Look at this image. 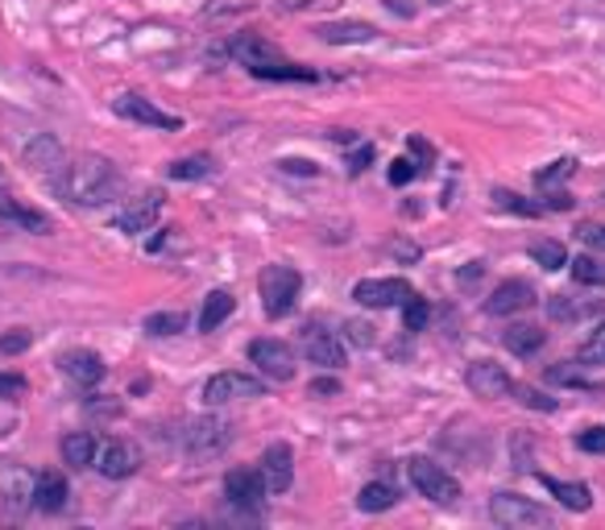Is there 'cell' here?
<instances>
[{"instance_id": "obj_12", "label": "cell", "mask_w": 605, "mask_h": 530, "mask_svg": "<svg viewBox=\"0 0 605 530\" xmlns=\"http://www.w3.org/2000/svg\"><path fill=\"white\" fill-rule=\"evenodd\" d=\"M225 497L241 510H262L265 502V476L253 469H232L225 476Z\"/></svg>"}, {"instance_id": "obj_2", "label": "cell", "mask_w": 605, "mask_h": 530, "mask_svg": "<svg viewBox=\"0 0 605 530\" xmlns=\"http://www.w3.org/2000/svg\"><path fill=\"white\" fill-rule=\"evenodd\" d=\"M299 290H302V278L299 269H290V265H265L262 274H258V295H262V307L270 320L290 315Z\"/></svg>"}, {"instance_id": "obj_14", "label": "cell", "mask_w": 605, "mask_h": 530, "mask_svg": "<svg viewBox=\"0 0 605 530\" xmlns=\"http://www.w3.org/2000/svg\"><path fill=\"white\" fill-rule=\"evenodd\" d=\"M262 476H265V489L286 493L290 481H295V452L290 443H270L262 452Z\"/></svg>"}, {"instance_id": "obj_33", "label": "cell", "mask_w": 605, "mask_h": 530, "mask_svg": "<svg viewBox=\"0 0 605 530\" xmlns=\"http://www.w3.org/2000/svg\"><path fill=\"white\" fill-rule=\"evenodd\" d=\"M493 204L502 211H514V216H544V204H530V199H523L518 191H506V187L493 191Z\"/></svg>"}, {"instance_id": "obj_44", "label": "cell", "mask_w": 605, "mask_h": 530, "mask_svg": "<svg viewBox=\"0 0 605 530\" xmlns=\"http://www.w3.org/2000/svg\"><path fill=\"white\" fill-rule=\"evenodd\" d=\"M278 166H283L286 174H320V166H316V162H307V158H283Z\"/></svg>"}, {"instance_id": "obj_49", "label": "cell", "mask_w": 605, "mask_h": 530, "mask_svg": "<svg viewBox=\"0 0 605 530\" xmlns=\"http://www.w3.org/2000/svg\"><path fill=\"white\" fill-rule=\"evenodd\" d=\"M332 137H336V141H341V146H353V141H357V137H353V132H349V129L332 132Z\"/></svg>"}, {"instance_id": "obj_46", "label": "cell", "mask_w": 605, "mask_h": 530, "mask_svg": "<svg viewBox=\"0 0 605 530\" xmlns=\"http://www.w3.org/2000/svg\"><path fill=\"white\" fill-rule=\"evenodd\" d=\"M481 274H486V265H481V262H469L465 269H460V274H456V283H460V286H473V283H481Z\"/></svg>"}, {"instance_id": "obj_7", "label": "cell", "mask_w": 605, "mask_h": 530, "mask_svg": "<svg viewBox=\"0 0 605 530\" xmlns=\"http://www.w3.org/2000/svg\"><path fill=\"white\" fill-rule=\"evenodd\" d=\"M411 295H415V290H411L407 278H361V283L353 286V299H357L361 307H378V311L407 303Z\"/></svg>"}, {"instance_id": "obj_27", "label": "cell", "mask_w": 605, "mask_h": 530, "mask_svg": "<svg viewBox=\"0 0 605 530\" xmlns=\"http://www.w3.org/2000/svg\"><path fill=\"white\" fill-rule=\"evenodd\" d=\"M249 76H258V79H286V83H316V71H311V67L286 62V58H274V62H265V67H253Z\"/></svg>"}, {"instance_id": "obj_42", "label": "cell", "mask_w": 605, "mask_h": 530, "mask_svg": "<svg viewBox=\"0 0 605 530\" xmlns=\"http://www.w3.org/2000/svg\"><path fill=\"white\" fill-rule=\"evenodd\" d=\"M577 448H581V452H605V427L581 431V436H577Z\"/></svg>"}, {"instance_id": "obj_25", "label": "cell", "mask_w": 605, "mask_h": 530, "mask_svg": "<svg viewBox=\"0 0 605 530\" xmlns=\"http://www.w3.org/2000/svg\"><path fill=\"white\" fill-rule=\"evenodd\" d=\"M357 506L365 514H386L398 506V489L390 485V481H369L365 489L357 493Z\"/></svg>"}, {"instance_id": "obj_34", "label": "cell", "mask_w": 605, "mask_h": 530, "mask_svg": "<svg viewBox=\"0 0 605 530\" xmlns=\"http://www.w3.org/2000/svg\"><path fill=\"white\" fill-rule=\"evenodd\" d=\"M530 262H539L551 274V269H564L568 253H564L560 241H535V245H530Z\"/></svg>"}, {"instance_id": "obj_22", "label": "cell", "mask_w": 605, "mask_h": 530, "mask_svg": "<svg viewBox=\"0 0 605 530\" xmlns=\"http://www.w3.org/2000/svg\"><path fill=\"white\" fill-rule=\"evenodd\" d=\"M535 476H539V485H544L560 506H568V510L585 514L589 506H593V493H589V485H581V481H556V476H548V473H535Z\"/></svg>"}, {"instance_id": "obj_15", "label": "cell", "mask_w": 605, "mask_h": 530, "mask_svg": "<svg viewBox=\"0 0 605 530\" xmlns=\"http://www.w3.org/2000/svg\"><path fill=\"white\" fill-rule=\"evenodd\" d=\"M158 211H162V195H158V191H150V195L133 199L125 211H116L113 228H116V232H125V237H137V232H146V228L158 220Z\"/></svg>"}, {"instance_id": "obj_26", "label": "cell", "mask_w": 605, "mask_h": 530, "mask_svg": "<svg viewBox=\"0 0 605 530\" xmlns=\"http://www.w3.org/2000/svg\"><path fill=\"white\" fill-rule=\"evenodd\" d=\"M92 460H95L92 431H71V436H62V464H71V469H88Z\"/></svg>"}, {"instance_id": "obj_19", "label": "cell", "mask_w": 605, "mask_h": 530, "mask_svg": "<svg viewBox=\"0 0 605 530\" xmlns=\"http://www.w3.org/2000/svg\"><path fill=\"white\" fill-rule=\"evenodd\" d=\"M316 38L328 42V46H357V42H374L378 30L369 21H328L316 30Z\"/></svg>"}, {"instance_id": "obj_45", "label": "cell", "mask_w": 605, "mask_h": 530, "mask_svg": "<svg viewBox=\"0 0 605 530\" xmlns=\"http://www.w3.org/2000/svg\"><path fill=\"white\" fill-rule=\"evenodd\" d=\"M344 332H349V341L361 344V348H369V344H374V336H369V327H365V323H357V320L344 323Z\"/></svg>"}, {"instance_id": "obj_31", "label": "cell", "mask_w": 605, "mask_h": 530, "mask_svg": "<svg viewBox=\"0 0 605 530\" xmlns=\"http://www.w3.org/2000/svg\"><path fill=\"white\" fill-rule=\"evenodd\" d=\"M146 336H179L187 327V315L183 311H158V315H146Z\"/></svg>"}, {"instance_id": "obj_32", "label": "cell", "mask_w": 605, "mask_h": 530, "mask_svg": "<svg viewBox=\"0 0 605 530\" xmlns=\"http://www.w3.org/2000/svg\"><path fill=\"white\" fill-rule=\"evenodd\" d=\"M577 166H581L577 158H556L551 166H544V171H535V187H539V191L560 187V183H564L568 174H577Z\"/></svg>"}, {"instance_id": "obj_40", "label": "cell", "mask_w": 605, "mask_h": 530, "mask_svg": "<svg viewBox=\"0 0 605 530\" xmlns=\"http://www.w3.org/2000/svg\"><path fill=\"white\" fill-rule=\"evenodd\" d=\"M25 390H30V381L21 378V373H0V398H4V402L25 398Z\"/></svg>"}, {"instance_id": "obj_17", "label": "cell", "mask_w": 605, "mask_h": 530, "mask_svg": "<svg viewBox=\"0 0 605 530\" xmlns=\"http://www.w3.org/2000/svg\"><path fill=\"white\" fill-rule=\"evenodd\" d=\"M58 369L76 381V385H95V381H104V373H109L104 360L95 357V353H88V348H71V353H62V357H58Z\"/></svg>"}, {"instance_id": "obj_9", "label": "cell", "mask_w": 605, "mask_h": 530, "mask_svg": "<svg viewBox=\"0 0 605 530\" xmlns=\"http://www.w3.org/2000/svg\"><path fill=\"white\" fill-rule=\"evenodd\" d=\"M535 303H539L535 286H530L527 278H511V283H502L490 299H486V311L498 315V320H506V315H518V311H527V307H535Z\"/></svg>"}, {"instance_id": "obj_5", "label": "cell", "mask_w": 605, "mask_h": 530, "mask_svg": "<svg viewBox=\"0 0 605 530\" xmlns=\"http://www.w3.org/2000/svg\"><path fill=\"white\" fill-rule=\"evenodd\" d=\"M265 394V381L253 378V373H216L204 385V402L208 406H225V402H237V398H262Z\"/></svg>"}, {"instance_id": "obj_41", "label": "cell", "mask_w": 605, "mask_h": 530, "mask_svg": "<svg viewBox=\"0 0 605 530\" xmlns=\"http://www.w3.org/2000/svg\"><path fill=\"white\" fill-rule=\"evenodd\" d=\"M415 174H419V166L411 162V158H398V162H390V183H395V187H407Z\"/></svg>"}, {"instance_id": "obj_20", "label": "cell", "mask_w": 605, "mask_h": 530, "mask_svg": "<svg viewBox=\"0 0 605 530\" xmlns=\"http://www.w3.org/2000/svg\"><path fill=\"white\" fill-rule=\"evenodd\" d=\"M25 162H30L38 174H58L67 158H62V146H58L50 132H38V137H30V146H25Z\"/></svg>"}, {"instance_id": "obj_21", "label": "cell", "mask_w": 605, "mask_h": 530, "mask_svg": "<svg viewBox=\"0 0 605 530\" xmlns=\"http://www.w3.org/2000/svg\"><path fill=\"white\" fill-rule=\"evenodd\" d=\"M228 55L237 58V62H246L249 71H253V67H265V62H274V58H283L278 55V46H270V42L258 38V34H241V38H232L228 42Z\"/></svg>"}, {"instance_id": "obj_30", "label": "cell", "mask_w": 605, "mask_h": 530, "mask_svg": "<svg viewBox=\"0 0 605 530\" xmlns=\"http://www.w3.org/2000/svg\"><path fill=\"white\" fill-rule=\"evenodd\" d=\"M216 171V162L212 158H204V153H195V158H179V162H171V178L174 183H195V178H208V174Z\"/></svg>"}, {"instance_id": "obj_6", "label": "cell", "mask_w": 605, "mask_h": 530, "mask_svg": "<svg viewBox=\"0 0 605 530\" xmlns=\"http://www.w3.org/2000/svg\"><path fill=\"white\" fill-rule=\"evenodd\" d=\"M249 360L262 369L270 381H290L295 378V348L286 341H253L249 344Z\"/></svg>"}, {"instance_id": "obj_23", "label": "cell", "mask_w": 605, "mask_h": 530, "mask_svg": "<svg viewBox=\"0 0 605 530\" xmlns=\"http://www.w3.org/2000/svg\"><path fill=\"white\" fill-rule=\"evenodd\" d=\"M67 476L62 473H38V481H34V506H38L42 514H58L62 506H67Z\"/></svg>"}, {"instance_id": "obj_39", "label": "cell", "mask_w": 605, "mask_h": 530, "mask_svg": "<svg viewBox=\"0 0 605 530\" xmlns=\"http://www.w3.org/2000/svg\"><path fill=\"white\" fill-rule=\"evenodd\" d=\"M511 394L523 398V406H530V411H556V402H551L548 394H539V390H530V385H518V381H514Z\"/></svg>"}, {"instance_id": "obj_11", "label": "cell", "mask_w": 605, "mask_h": 530, "mask_svg": "<svg viewBox=\"0 0 605 530\" xmlns=\"http://www.w3.org/2000/svg\"><path fill=\"white\" fill-rule=\"evenodd\" d=\"M465 385H469L477 398H506L514 378L502 369V365H493V360H473V365L465 369Z\"/></svg>"}, {"instance_id": "obj_37", "label": "cell", "mask_w": 605, "mask_h": 530, "mask_svg": "<svg viewBox=\"0 0 605 530\" xmlns=\"http://www.w3.org/2000/svg\"><path fill=\"white\" fill-rule=\"evenodd\" d=\"M427 320H432V307H427V299L411 295V299L402 303V323H407V332H423Z\"/></svg>"}, {"instance_id": "obj_10", "label": "cell", "mask_w": 605, "mask_h": 530, "mask_svg": "<svg viewBox=\"0 0 605 530\" xmlns=\"http://www.w3.org/2000/svg\"><path fill=\"white\" fill-rule=\"evenodd\" d=\"M92 464L100 469V476H109V481H125V476L137 473L141 456H137V448H133V443H125V439H109L104 448H95Z\"/></svg>"}, {"instance_id": "obj_43", "label": "cell", "mask_w": 605, "mask_h": 530, "mask_svg": "<svg viewBox=\"0 0 605 530\" xmlns=\"http://www.w3.org/2000/svg\"><path fill=\"white\" fill-rule=\"evenodd\" d=\"M577 237H581L585 245H593V249H605V224H581V228H577Z\"/></svg>"}, {"instance_id": "obj_36", "label": "cell", "mask_w": 605, "mask_h": 530, "mask_svg": "<svg viewBox=\"0 0 605 530\" xmlns=\"http://www.w3.org/2000/svg\"><path fill=\"white\" fill-rule=\"evenodd\" d=\"M577 360H581V365H605V323L589 332L585 344L577 348Z\"/></svg>"}, {"instance_id": "obj_48", "label": "cell", "mask_w": 605, "mask_h": 530, "mask_svg": "<svg viewBox=\"0 0 605 530\" xmlns=\"http://www.w3.org/2000/svg\"><path fill=\"white\" fill-rule=\"evenodd\" d=\"M336 390H341V385H336V381H332V378L311 381V394H336Z\"/></svg>"}, {"instance_id": "obj_29", "label": "cell", "mask_w": 605, "mask_h": 530, "mask_svg": "<svg viewBox=\"0 0 605 530\" xmlns=\"http://www.w3.org/2000/svg\"><path fill=\"white\" fill-rule=\"evenodd\" d=\"M548 311H551V320L572 323V320H589V315H602V303H577V299H568V295H551Z\"/></svg>"}, {"instance_id": "obj_18", "label": "cell", "mask_w": 605, "mask_h": 530, "mask_svg": "<svg viewBox=\"0 0 605 530\" xmlns=\"http://www.w3.org/2000/svg\"><path fill=\"white\" fill-rule=\"evenodd\" d=\"M0 224H13V228H21V232H38V237L55 232V224H50L46 211L30 208V204H21V199H0Z\"/></svg>"}, {"instance_id": "obj_24", "label": "cell", "mask_w": 605, "mask_h": 530, "mask_svg": "<svg viewBox=\"0 0 605 530\" xmlns=\"http://www.w3.org/2000/svg\"><path fill=\"white\" fill-rule=\"evenodd\" d=\"M502 344L511 348L514 357H530V353L544 348V327H535V323H511L506 336H502Z\"/></svg>"}, {"instance_id": "obj_28", "label": "cell", "mask_w": 605, "mask_h": 530, "mask_svg": "<svg viewBox=\"0 0 605 530\" xmlns=\"http://www.w3.org/2000/svg\"><path fill=\"white\" fill-rule=\"evenodd\" d=\"M232 307H237V299L228 290H212L208 299H204V311H199V332H216L232 315Z\"/></svg>"}, {"instance_id": "obj_47", "label": "cell", "mask_w": 605, "mask_h": 530, "mask_svg": "<svg viewBox=\"0 0 605 530\" xmlns=\"http://www.w3.org/2000/svg\"><path fill=\"white\" fill-rule=\"evenodd\" d=\"M369 162H374V146H361V150L353 153V158H349V171L361 174L365 166H369Z\"/></svg>"}, {"instance_id": "obj_1", "label": "cell", "mask_w": 605, "mask_h": 530, "mask_svg": "<svg viewBox=\"0 0 605 530\" xmlns=\"http://www.w3.org/2000/svg\"><path fill=\"white\" fill-rule=\"evenodd\" d=\"M55 187L62 199H71L79 208H100L113 199V191L121 187V174L109 158L100 153H79L71 162H62V171L55 174Z\"/></svg>"}, {"instance_id": "obj_3", "label": "cell", "mask_w": 605, "mask_h": 530, "mask_svg": "<svg viewBox=\"0 0 605 530\" xmlns=\"http://www.w3.org/2000/svg\"><path fill=\"white\" fill-rule=\"evenodd\" d=\"M407 476H411V485L419 489V497H427L435 506H456L460 502V481L444 464L427 460V456H411L407 460Z\"/></svg>"}, {"instance_id": "obj_8", "label": "cell", "mask_w": 605, "mask_h": 530, "mask_svg": "<svg viewBox=\"0 0 605 530\" xmlns=\"http://www.w3.org/2000/svg\"><path fill=\"white\" fill-rule=\"evenodd\" d=\"M113 113L125 116V120H137V125H150V129H183V120L171 113H162L158 104H150L146 95L137 92H125L113 100Z\"/></svg>"}, {"instance_id": "obj_13", "label": "cell", "mask_w": 605, "mask_h": 530, "mask_svg": "<svg viewBox=\"0 0 605 530\" xmlns=\"http://www.w3.org/2000/svg\"><path fill=\"white\" fill-rule=\"evenodd\" d=\"M302 353L311 357V365H323V369H341L344 365V341H336L332 332H323L320 323L302 327Z\"/></svg>"}, {"instance_id": "obj_38", "label": "cell", "mask_w": 605, "mask_h": 530, "mask_svg": "<svg viewBox=\"0 0 605 530\" xmlns=\"http://www.w3.org/2000/svg\"><path fill=\"white\" fill-rule=\"evenodd\" d=\"M30 344H34V332H30V327H13L9 336H0V353H4V357H18V353H25Z\"/></svg>"}, {"instance_id": "obj_4", "label": "cell", "mask_w": 605, "mask_h": 530, "mask_svg": "<svg viewBox=\"0 0 605 530\" xmlns=\"http://www.w3.org/2000/svg\"><path fill=\"white\" fill-rule=\"evenodd\" d=\"M490 518L498 527H511V530H539L551 527V514L544 506H535L530 497L523 493H493L490 497Z\"/></svg>"}, {"instance_id": "obj_16", "label": "cell", "mask_w": 605, "mask_h": 530, "mask_svg": "<svg viewBox=\"0 0 605 530\" xmlns=\"http://www.w3.org/2000/svg\"><path fill=\"white\" fill-rule=\"evenodd\" d=\"M183 443H187L191 456H216V452H225L228 427L220 423V418H195V423H187Z\"/></svg>"}, {"instance_id": "obj_35", "label": "cell", "mask_w": 605, "mask_h": 530, "mask_svg": "<svg viewBox=\"0 0 605 530\" xmlns=\"http://www.w3.org/2000/svg\"><path fill=\"white\" fill-rule=\"evenodd\" d=\"M572 265V278L581 286H605V262L602 257H577Z\"/></svg>"}]
</instances>
